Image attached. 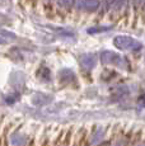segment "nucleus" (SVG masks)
I'll use <instances>...</instances> for the list:
<instances>
[{
  "label": "nucleus",
  "mask_w": 145,
  "mask_h": 146,
  "mask_svg": "<svg viewBox=\"0 0 145 146\" xmlns=\"http://www.w3.org/2000/svg\"><path fill=\"white\" fill-rule=\"evenodd\" d=\"M102 61L104 64H113V65H120L122 62V58L120 57L117 53L115 52H111V51H104L102 52V56H101Z\"/></svg>",
  "instance_id": "nucleus-3"
},
{
  "label": "nucleus",
  "mask_w": 145,
  "mask_h": 146,
  "mask_svg": "<svg viewBox=\"0 0 145 146\" xmlns=\"http://www.w3.org/2000/svg\"><path fill=\"white\" fill-rule=\"evenodd\" d=\"M140 104L145 107V94H144V95H141V97H140Z\"/></svg>",
  "instance_id": "nucleus-7"
},
{
  "label": "nucleus",
  "mask_w": 145,
  "mask_h": 146,
  "mask_svg": "<svg viewBox=\"0 0 145 146\" xmlns=\"http://www.w3.org/2000/svg\"><path fill=\"white\" fill-rule=\"evenodd\" d=\"M0 43H5V41H4V40H1V38H0Z\"/></svg>",
  "instance_id": "nucleus-8"
},
{
  "label": "nucleus",
  "mask_w": 145,
  "mask_h": 146,
  "mask_svg": "<svg viewBox=\"0 0 145 146\" xmlns=\"http://www.w3.org/2000/svg\"><path fill=\"white\" fill-rule=\"evenodd\" d=\"M75 5L79 9L87 10V12H94L96 9H98L99 1L98 0H75Z\"/></svg>",
  "instance_id": "nucleus-2"
},
{
  "label": "nucleus",
  "mask_w": 145,
  "mask_h": 146,
  "mask_svg": "<svg viewBox=\"0 0 145 146\" xmlns=\"http://www.w3.org/2000/svg\"><path fill=\"white\" fill-rule=\"evenodd\" d=\"M80 62L85 67H93L96 65V56L94 55H83L80 58Z\"/></svg>",
  "instance_id": "nucleus-4"
},
{
  "label": "nucleus",
  "mask_w": 145,
  "mask_h": 146,
  "mask_svg": "<svg viewBox=\"0 0 145 146\" xmlns=\"http://www.w3.org/2000/svg\"><path fill=\"white\" fill-rule=\"evenodd\" d=\"M60 4H63V5H65V7H69V5H72V4H75V0H57Z\"/></svg>",
  "instance_id": "nucleus-6"
},
{
  "label": "nucleus",
  "mask_w": 145,
  "mask_h": 146,
  "mask_svg": "<svg viewBox=\"0 0 145 146\" xmlns=\"http://www.w3.org/2000/svg\"><path fill=\"white\" fill-rule=\"evenodd\" d=\"M111 26L107 27H93V28H88L87 32L89 35H94V33H101V32H106V31H110Z\"/></svg>",
  "instance_id": "nucleus-5"
},
{
  "label": "nucleus",
  "mask_w": 145,
  "mask_h": 146,
  "mask_svg": "<svg viewBox=\"0 0 145 146\" xmlns=\"http://www.w3.org/2000/svg\"><path fill=\"white\" fill-rule=\"evenodd\" d=\"M113 44L120 50H132V51H136V50L141 48L140 42H138L131 37H127V36H117L113 40Z\"/></svg>",
  "instance_id": "nucleus-1"
}]
</instances>
